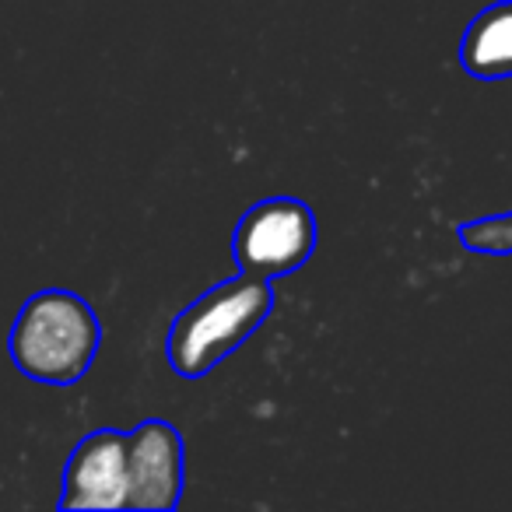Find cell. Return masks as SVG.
Returning a JSON list of instances; mask_svg holds the SVG:
<instances>
[{"mask_svg":"<svg viewBox=\"0 0 512 512\" xmlns=\"http://www.w3.org/2000/svg\"><path fill=\"white\" fill-rule=\"evenodd\" d=\"M456 239L474 253H491V256H512V211L495 214V218L467 221L456 225Z\"/></svg>","mask_w":512,"mask_h":512,"instance_id":"52a82bcc","label":"cell"},{"mask_svg":"<svg viewBox=\"0 0 512 512\" xmlns=\"http://www.w3.org/2000/svg\"><path fill=\"white\" fill-rule=\"evenodd\" d=\"M460 64L481 81L512 78V0H498L467 25Z\"/></svg>","mask_w":512,"mask_h":512,"instance_id":"8992f818","label":"cell"},{"mask_svg":"<svg viewBox=\"0 0 512 512\" xmlns=\"http://www.w3.org/2000/svg\"><path fill=\"white\" fill-rule=\"evenodd\" d=\"M274 309L271 278L239 271L183 309L169 327V362L183 379H200L246 344Z\"/></svg>","mask_w":512,"mask_h":512,"instance_id":"6da1fadb","label":"cell"},{"mask_svg":"<svg viewBox=\"0 0 512 512\" xmlns=\"http://www.w3.org/2000/svg\"><path fill=\"white\" fill-rule=\"evenodd\" d=\"M127 488V435L102 428L67 460L60 509H127Z\"/></svg>","mask_w":512,"mask_h":512,"instance_id":"5b68a950","label":"cell"},{"mask_svg":"<svg viewBox=\"0 0 512 512\" xmlns=\"http://www.w3.org/2000/svg\"><path fill=\"white\" fill-rule=\"evenodd\" d=\"M316 249V218L306 200L271 197L253 204L235 225L232 253L239 271L256 278H281L306 264Z\"/></svg>","mask_w":512,"mask_h":512,"instance_id":"3957f363","label":"cell"},{"mask_svg":"<svg viewBox=\"0 0 512 512\" xmlns=\"http://www.w3.org/2000/svg\"><path fill=\"white\" fill-rule=\"evenodd\" d=\"M127 509H176L183 498V435L151 418L127 435Z\"/></svg>","mask_w":512,"mask_h":512,"instance_id":"277c9868","label":"cell"},{"mask_svg":"<svg viewBox=\"0 0 512 512\" xmlns=\"http://www.w3.org/2000/svg\"><path fill=\"white\" fill-rule=\"evenodd\" d=\"M102 327L95 309L74 292L32 295L11 327V362L36 383L71 386L95 362Z\"/></svg>","mask_w":512,"mask_h":512,"instance_id":"7a4b0ae2","label":"cell"}]
</instances>
